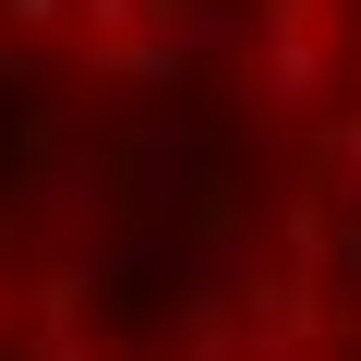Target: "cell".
Segmentation results:
<instances>
[{
    "label": "cell",
    "instance_id": "1",
    "mask_svg": "<svg viewBox=\"0 0 361 361\" xmlns=\"http://www.w3.org/2000/svg\"><path fill=\"white\" fill-rule=\"evenodd\" d=\"M121 193L145 217H169V229L229 217V193H241V180H229V121L205 97H145L121 121Z\"/></svg>",
    "mask_w": 361,
    "mask_h": 361
},
{
    "label": "cell",
    "instance_id": "2",
    "mask_svg": "<svg viewBox=\"0 0 361 361\" xmlns=\"http://www.w3.org/2000/svg\"><path fill=\"white\" fill-rule=\"evenodd\" d=\"M13 193H25L37 229H97L109 205H133V193H121V133H97L73 97L25 109V133H13Z\"/></svg>",
    "mask_w": 361,
    "mask_h": 361
},
{
    "label": "cell",
    "instance_id": "3",
    "mask_svg": "<svg viewBox=\"0 0 361 361\" xmlns=\"http://www.w3.org/2000/svg\"><path fill=\"white\" fill-rule=\"evenodd\" d=\"M241 325H253L265 349H313V337L337 325V301H325V277H289V265H265V289L241 301Z\"/></svg>",
    "mask_w": 361,
    "mask_h": 361
},
{
    "label": "cell",
    "instance_id": "4",
    "mask_svg": "<svg viewBox=\"0 0 361 361\" xmlns=\"http://www.w3.org/2000/svg\"><path fill=\"white\" fill-rule=\"evenodd\" d=\"M301 180H313L337 217H361V97H337V109L301 133Z\"/></svg>",
    "mask_w": 361,
    "mask_h": 361
},
{
    "label": "cell",
    "instance_id": "5",
    "mask_svg": "<svg viewBox=\"0 0 361 361\" xmlns=\"http://www.w3.org/2000/svg\"><path fill=\"white\" fill-rule=\"evenodd\" d=\"M180 361H253V325L229 301H180Z\"/></svg>",
    "mask_w": 361,
    "mask_h": 361
},
{
    "label": "cell",
    "instance_id": "6",
    "mask_svg": "<svg viewBox=\"0 0 361 361\" xmlns=\"http://www.w3.org/2000/svg\"><path fill=\"white\" fill-rule=\"evenodd\" d=\"M61 25H73V0H0V37H25V49L61 37Z\"/></svg>",
    "mask_w": 361,
    "mask_h": 361
},
{
    "label": "cell",
    "instance_id": "7",
    "mask_svg": "<svg viewBox=\"0 0 361 361\" xmlns=\"http://www.w3.org/2000/svg\"><path fill=\"white\" fill-rule=\"evenodd\" d=\"M25 361H121V349H109V337L85 325V337H25Z\"/></svg>",
    "mask_w": 361,
    "mask_h": 361
},
{
    "label": "cell",
    "instance_id": "8",
    "mask_svg": "<svg viewBox=\"0 0 361 361\" xmlns=\"http://www.w3.org/2000/svg\"><path fill=\"white\" fill-rule=\"evenodd\" d=\"M73 13H85V25H97V49H109V37H133V25H145V0H73Z\"/></svg>",
    "mask_w": 361,
    "mask_h": 361
},
{
    "label": "cell",
    "instance_id": "9",
    "mask_svg": "<svg viewBox=\"0 0 361 361\" xmlns=\"http://www.w3.org/2000/svg\"><path fill=\"white\" fill-rule=\"evenodd\" d=\"M0 337H13V277H0Z\"/></svg>",
    "mask_w": 361,
    "mask_h": 361
}]
</instances>
